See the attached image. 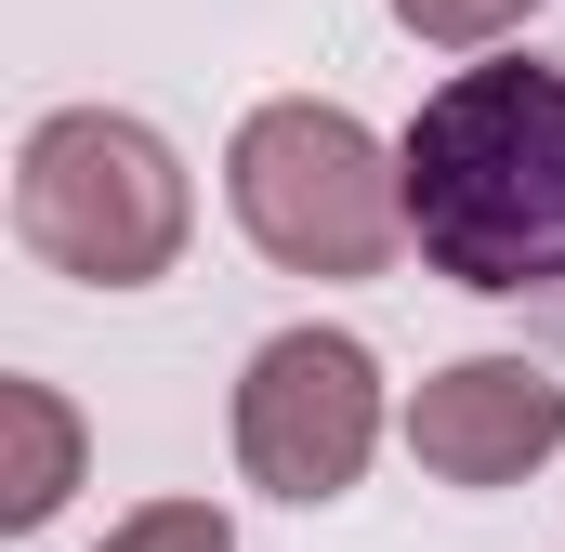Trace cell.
<instances>
[{
  "label": "cell",
  "instance_id": "1",
  "mask_svg": "<svg viewBox=\"0 0 565 552\" xmlns=\"http://www.w3.org/2000/svg\"><path fill=\"white\" fill-rule=\"evenodd\" d=\"M395 171H408V237L434 276H460L487 302L565 289V66H540V53L447 66L395 145Z\"/></svg>",
  "mask_w": 565,
  "mask_h": 552
},
{
  "label": "cell",
  "instance_id": "2",
  "mask_svg": "<svg viewBox=\"0 0 565 552\" xmlns=\"http://www.w3.org/2000/svg\"><path fill=\"white\" fill-rule=\"evenodd\" d=\"M224 198L250 224V251L289 276H382L408 251V171L382 158V132L355 106H250L224 145Z\"/></svg>",
  "mask_w": 565,
  "mask_h": 552
},
{
  "label": "cell",
  "instance_id": "3",
  "mask_svg": "<svg viewBox=\"0 0 565 552\" xmlns=\"http://www.w3.org/2000/svg\"><path fill=\"white\" fill-rule=\"evenodd\" d=\"M184 224H198L184 158L145 132V119H119V106H66V119H40L26 158H13V237L53 276H79V289L171 276L184 264Z\"/></svg>",
  "mask_w": 565,
  "mask_h": 552
},
{
  "label": "cell",
  "instance_id": "4",
  "mask_svg": "<svg viewBox=\"0 0 565 552\" xmlns=\"http://www.w3.org/2000/svg\"><path fill=\"white\" fill-rule=\"evenodd\" d=\"M382 447V355L355 329H277L237 369V474L264 500H342Z\"/></svg>",
  "mask_w": 565,
  "mask_h": 552
},
{
  "label": "cell",
  "instance_id": "5",
  "mask_svg": "<svg viewBox=\"0 0 565 552\" xmlns=\"http://www.w3.org/2000/svg\"><path fill=\"white\" fill-rule=\"evenodd\" d=\"M565 447V382L540 355H460L408 395V460L447 487H513Z\"/></svg>",
  "mask_w": 565,
  "mask_h": 552
},
{
  "label": "cell",
  "instance_id": "6",
  "mask_svg": "<svg viewBox=\"0 0 565 552\" xmlns=\"http://www.w3.org/2000/svg\"><path fill=\"white\" fill-rule=\"evenodd\" d=\"M0 408H13V487H0V527H40V513H66V487H79V421L53 382H0Z\"/></svg>",
  "mask_w": 565,
  "mask_h": 552
},
{
  "label": "cell",
  "instance_id": "7",
  "mask_svg": "<svg viewBox=\"0 0 565 552\" xmlns=\"http://www.w3.org/2000/svg\"><path fill=\"white\" fill-rule=\"evenodd\" d=\"M540 0H395V26L434 40V53H487V40H513Z\"/></svg>",
  "mask_w": 565,
  "mask_h": 552
},
{
  "label": "cell",
  "instance_id": "8",
  "mask_svg": "<svg viewBox=\"0 0 565 552\" xmlns=\"http://www.w3.org/2000/svg\"><path fill=\"white\" fill-rule=\"evenodd\" d=\"M93 552H237V527H224L211 500H145L132 527H106Z\"/></svg>",
  "mask_w": 565,
  "mask_h": 552
}]
</instances>
